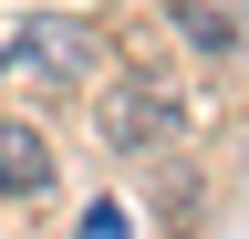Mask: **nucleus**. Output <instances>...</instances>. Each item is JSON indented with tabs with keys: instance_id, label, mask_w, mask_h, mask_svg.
I'll use <instances>...</instances> for the list:
<instances>
[{
	"instance_id": "obj_1",
	"label": "nucleus",
	"mask_w": 249,
	"mask_h": 239,
	"mask_svg": "<svg viewBox=\"0 0 249 239\" xmlns=\"http://www.w3.org/2000/svg\"><path fill=\"white\" fill-rule=\"evenodd\" d=\"M93 63H104V42H93V21H11V42H0V73H21V83H83Z\"/></svg>"
},
{
	"instance_id": "obj_2",
	"label": "nucleus",
	"mask_w": 249,
	"mask_h": 239,
	"mask_svg": "<svg viewBox=\"0 0 249 239\" xmlns=\"http://www.w3.org/2000/svg\"><path fill=\"white\" fill-rule=\"evenodd\" d=\"M177 125H187V104L166 83H114L104 94V135L114 146H177Z\"/></svg>"
},
{
	"instance_id": "obj_3",
	"label": "nucleus",
	"mask_w": 249,
	"mask_h": 239,
	"mask_svg": "<svg viewBox=\"0 0 249 239\" xmlns=\"http://www.w3.org/2000/svg\"><path fill=\"white\" fill-rule=\"evenodd\" d=\"M52 187V146L42 125H0V198H42Z\"/></svg>"
},
{
	"instance_id": "obj_4",
	"label": "nucleus",
	"mask_w": 249,
	"mask_h": 239,
	"mask_svg": "<svg viewBox=\"0 0 249 239\" xmlns=\"http://www.w3.org/2000/svg\"><path fill=\"white\" fill-rule=\"evenodd\" d=\"M177 32L197 42L208 63H229V52H239V11H229V0H177Z\"/></svg>"
},
{
	"instance_id": "obj_5",
	"label": "nucleus",
	"mask_w": 249,
	"mask_h": 239,
	"mask_svg": "<svg viewBox=\"0 0 249 239\" xmlns=\"http://www.w3.org/2000/svg\"><path fill=\"white\" fill-rule=\"evenodd\" d=\"M83 239H135V219H124V208H93V219H83Z\"/></svg>"
}]
</instances>
